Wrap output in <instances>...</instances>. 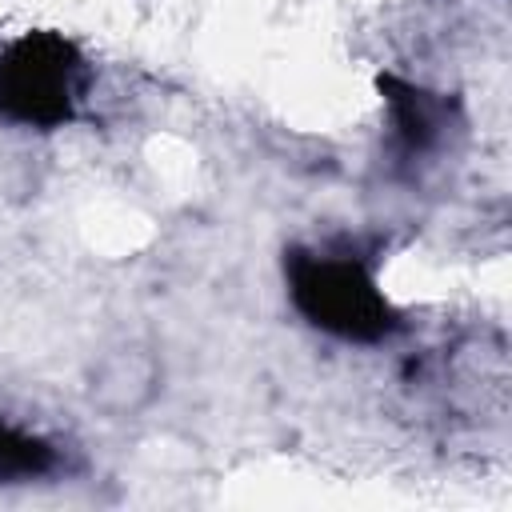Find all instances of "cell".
<instances>
[{"label":"cell","instance_id":"4","mask_svg":"<svg viewBox=\"0 0 512 512\" xmlns=\"http://www.w3.org/2000/svg\"><path fill=\"white\" fill-rule=\"evenodd\" d=\"M52 468V448L36 436L16 432L12 424L0 420V480L12 476H40Z\"/></svg>","mask_w":512,"mask_h":512},{"label":"cell","instance_id":"1","mask_svg":"<svg viewBox=\"0 0 512 512\" xmlns=\"http://www.w3.org/2000/svg\"><path fill=\"white\" fill-rule=\"evenodd\" d=\"M296 308L324 332L344 340H376L388 332V304L356 260L296 252L288 264Z\"/></svg>","mask_w":512,"mask_h":512},{"label":"cell","instance_id":"5","mask_svg":"<svg viewBox=\"0 0 512 512\" xmlns=\"http://www.w3.org/2000/svg\"><path fill=\"white\" fill-rule=\"evenodd\" d=\"M392 104H396L400 132H404V140H408L412 148H424V144L440 132V108H436L424 92L400 88V96H392Z\"/></svg>","mask_w":512,"mask_h":512},{"label":"cell","instance_id":"2","mask_svg":"<svg viewBox=\"0 0 512 512\" xmlns=\"http://www.w3.org/2000/svg\"><path fill=\"white\" fill-rule=\"evenodd\" d=\"M84 84V64L60 36H24L0 56V112L20 124H60Z\"/></svg>","mask_w":512,"mask_h":512},{"label":"cell","instance_id":"3","mask_svg":"<svg viewBox=\"0 0 512 512\" xmlns=\"http://www.w3.org/2000/svg\"><path fill=\"white\" fill-rule=\"evenodd\" d=\"M156 376V360L144 348H116L92 372V400L112 416L136 412L156 392Z\"/></svg>","mask_w":512,"mask_h":512}]
</instances>
